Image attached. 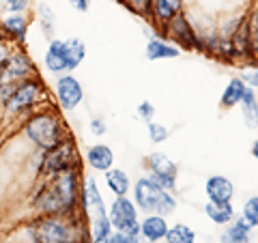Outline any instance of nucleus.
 <instances>
[{"instance_id":"e433bc0d","label":"nucleus","mask_w":258,"mask_h":243,"mask_svg":"<svg viewBox=\"0 0 258 243\" xmlns=\"http://www.w3.org/2000/svg\"><path fill=\"white\" fill-rule=\"evenodd\" d=\"M88 129H91V134H93V136H97V138H99V136H103V134L108 132V127H106V120H103V118H99V116L91 120V125H88Z\"/></svg>"},{"instance_id":"dca6fc26","label":"nucleus","mask_w":258,"mask_h":243,"mask_svg":"<svg viewBox=\"0 0 258 243\" xmlns=\"http://www.w3.org/2000/svg\"><path fill=\"white\" fill-rule=\"evenodd\" d=\"M205 194L209 202H232V198H235V185L222 174H213L205 183Z\"/></svg>"},{"instance_id":"f8f14e48","label":"nucleus","mask_w":258,"mask_h":243,"mask_svg":"<svg viewBox=\"0 0 258 243\" xmlns=\"http://www.w3.org/2000/svg\"><path fill=\"white\" fill-rule=\"evenodd\" d=\"M43 65H45V69L54 76L71 74L69 63H67V43H64V39H58V37L50 39L45 56H43Z\"/></svg>"},{"instance_id":"423d86ee","label":"nucleus","mask_w":258,"mask_h":243,"mask_svg":"<svg viewBox=\"0 0 258 243\" xmlns=\"http://www.w3.org/2000/svg\"><path fill=\"white\" fill-rule=\"evenodd\" d=\"M78 168H80V151L71 136L50 151H39L37 174L41 179L56 176L60 172H67V170H78Z\"/></svg>"},{"instance_id":"58836bf2","label":"nucleus","mask_w":258,"mask_h":243,"mask_svg":"<svg viewBox=\"0 0 258 243\" xmlns=\"http://www.w3.org/2000/svg\"><path fill=\"white\" fill-rule=\"evenodd\" d=\"M71 5V9H76L78 13H86L88 7H91V0H67Z\"/></svg>"},{"instance_id":"f257e3e1","label":"nucleus","mask_w":258,"mask_h":243,"mask_svg":"<svg viewBox=\"0 0 258 243\" xmlns=\"http://www.w3.org/2000/svg\"><path fill=\"white\" fill-rule=\"evenodd\" d=\"M82 179L80 168L47 176L32 196V209L39 215H76L82 213Z\"/></svg>"},{"instance_id":"4c0bfd02","label":"nucleus","mask_w":258,"mask_h":243,"mask_svg":"<svg viewBox=\"0 0 258 243\" xmlns=\"http://www.w3.org/2000/svg\"><path fill=\"white\" fill-rule=\"evenodd\" d=\"M11 47H9V39H3V41H0V69H3V65L7 63V58H9V56H11Z\"/></svg>"},{"instance_id":"f704fd0d","label":"nucleus","mask_w":258,"mask_h":243,"mask_svg":"<svg viewBox=\"0 0 258 243\" xmlns=\"http://www.w3.org/2000/svg\"><path fill=\"white\" fill-rule=\"evenodd\" d=\"M9 13H26L30 7V0H3Z\"/></svg>"},{"instance_id":"6e6552de","label":"nucleus","mask_w":258,"mask_h":243,"mask_svg":"<svg viewBox=\"0 0 258 243\" xmlns=\"http://www.w3.org/2000/svg\"><path fill=\"white\" fill-rule=\"evenodd\" d=\"M164 35L170 37V41L179 47V50H189V52H203V37L196 32V28L191 26L189 18L183 11L161 30Z\"/></svg>"},{"instance_id":"2f4dec72","label":"nucleus","mask_w":258,"mask_h":243,"mask_svg":"<svg viewBox=\"0 0 258 243\" xmlns=\"http://www.w3.org/2000/svg\"><path fill=\"white\" fill-rule=\"evenodd\" d=\"M147 132H149V138H151L153 144H161V142L168 140V129L161 123H155V120L147 123Z\"/></svg>"},{"instance_id":"cd10ccee","label":"nucleus","mask_w":258,"mask_h":243,"mask_svg":"<svg viewBox=\"0 0 258 243\" xmlns=\"http://www.w3.org/2000/svg\"><path fill=\"white\" fill-rule=\"evenodd\" d=\"M166 243H196V232H194L187 224H174L168 228Z\"/></svg>"},{"instance_id":"9b49d317","label":"nucleus","mask_w":258,"mask_h":243,"mask_svg":"<svg viewBox=\"0 0 258 243\" xmlns=\"http://www.w3.org/2000/svg\"><path fill=\"white\" fill-rule=\"evenodd\" d=\"M82 213L86 215V220L99 215H108V205L101 196V190L93 176H86L82 181Z\"/></svg>"},{"instance_id":"9d476101","label":"nucleus","mask_w":258,"mask_h":243,"mask_svg":"<svg viewBox=\"0 0 258 243\" xmlns=\"http://www.w3.org/2000/svg\"><path fill=\"white\" fill-rule=\"evenodd\" d=\"M54 95H56V106H58V110L71 112L84 101V86L76 76L62 74L56 78Z\"/></svg>"},{"instance_id":"393cba45","label":"nucleus","mask_w":258,"mask_h":243,"mask_svg":"<svg viewBox=\"0 0 258 243\" xmlns=\"http://www.w3.org/2000/svg\"><path fill=\"white\" fill-rule=\"evenodd\" d=\"M112 232H114V228H112V222L108 215H99V217L88 220V237H91V243H106Z\"/></svg>"},{"instance_id":"1a4fd4ad","label":"nucleus","mask_w":258,"mask_h":243,"mask_svg":"<svg viewBox=\"0 0 258 243\" xmlns=\"http://www.w3.org/2000/svg\"><path fill=\"white\" fill-rule=\"evenodd\" d=\"M35 76H37V71H35V65H32L30 56L24 50H20V47H15L11 56L7 58V63L3 65V69H0V88L20 84L24 80L35 78Z\"/></svg>"},{"instance_id":"7ed1b4c3","label":"nucleus","mask_w":258,"mask_h":243,"mask_svg":"<svg viewBox=\"0 0 258 243\" xmlns=\"http://www.w3.org/2000/svg\"><path fill=\"white\" fill-rule=\"evenodd\" d=\"M22 134L39 151H50L69 138L67 127L54 110H37L28 114L22 125Z\"/></svg>"},{"instance_id":"f3484780","label":"nucleus","mask_w":258,"mask_h":243,"mask_svg":"<svg viewBox=\"0 0 258 243\" xmlns=\"http://www.w3.org/2000/svg\"><path fill=\"white\" fill-rule=\"evenodd\" d=\"M86 157V164L91 166L95 172H106L114 166V153L108 144H91L84 153Z\"/></svg>"},{"instance_id":"72a5a7b5","label":"nucleus","mask_w":258,"mask_h":243,"mask_svg":"<svg viewBox=\"0 0 258 243\" xmlns=\"http://www.w3.org/2000/svg\"><path fill=\"white\" fill-rule=\"evenodd\" d=\"M136 114H138V118L144 120V123H151L153 116H155V106H153L151 101H140L138 108H136Z\"/></svg>"},{"instance_id":"c9c22d12","label":"nucleus","mask_w":258,"mask_h":243,"mask_svg":"<svg viewBox=\"0 0 258 243\" xmlns=\"http://www.w3.org/2000/svg\"><path fill=\"white\" fill-rule=\"evenodd\" d=\"M106 243H140V234H125V232H112Z\"/></svg>"},{"instance_id":"5701e85b","label":"nucleus","mask_w":258,"mask_h":243,"mask_svg":"<svg viewBox=\"0 0 258 243\" xmlns=\"http://www.w3.org/2000/svg\"><path fill=\"white\" fill-rule=\"evenodd\" d=\"M144 164L149 168V174H172V176L179 174V166L161 151H153L151 155H147Z\"/></svg>"},{"instance_id":"ea45409f","label":"nucleus","mask_w":258,"mask_h":243,"mask_svg":"<svg viewBox=\"0 0 258 243\" xmlns=\"http://www.w3.org/2000/svg\"><path fill=\"white\" fill-rule=\"evenodd\" d=\"M252 155H254V159L258 161V140H254V144H252Z\"/></svg>"},{"instance_id":"473e14b6","label":"nucleus","mask_w":258,"mask_h":243,"mask_svg":"<svg viewBox=\"0 0 258 243\" xmlns=\"http://www.w3.org/2000/svg\"><path fill=\"white\" fill-rule=\"evenodd\" d=\"M151 176V181L155 183V185H159L161 190H166V192H176V176H172V174H149Z\"/></svg>"},{"instance_id":"7c9ffc66","label":"nucleus","mask_w":258,"mask_h":243,"mask_svg":"<svg viewBox=\"0 0 258 243\" xmlns=\"http://www.w3.org/2000/svg\"><path fill=\"white\" fill-rule=\"evenodd\" d=\"M241 80L249 86L254 88V91H258V60H252L247 63L243 69H241Z\"/></svg>"},{"instance_id":"a19ab883","label":"nucleus","mask_w":258,"mask_h":243,"mask_svg":"<svg viewBox=\"0 0 258 243\" xmlns=\"http://www.w3.org/2000/svg\"><path fill=\"white\" fill-rule=\"evenodd\" d=\"M3 39H5V35H3V30H0V41H3Z\"/></svg>"},{"instance_id":"c85d7f7f","label":"nucleus","mask_w":258,"mask_h":243,"mask_svg":"<svg viewBox=\"0 0 258 243\" xmlns=\"http://www.w3.org/2000/svg\"><path fill=\"white\" fill-rule=\"evenodd\" d=\"M241 220H243L249 228H258V196H252L243 202V207H241Z\"/></svg>"},{"instance_id":"ddd939ff","label":"nucleus","mask_w":258,"mask_h":243,"mask_svg":"<svg viewBox=\"0 0 258 243\" xmlns=\"http://www.w3.org/2000/svg\"><path fill=\"white\" fill-rule=\"evenodd\" d=\"M181 11H183V0H153L149 20L161 32Z\"/></svg>"},{"instance_id":"aec40b11","label":"nucleus","mask_w":258,"mask_h":243,"mask_svg":"<svg viewBox=\"0 0 258 243\" xmlns=\"http://www.w3.org/2000/svg\"><path fill=\"white\" fill-rule=\"evenodd\" d=\"M249 239H252V228L241 217H235L230 224H226L224 232L220 234V243H249Z\"/></svg>"},{"instance_id":"4be33fe9","label":"nucleus","mask_w":258,"mask_h":243,"mask_svg":"<svg viewBox=\"0 0 258 243\" xmlns=\"http://www.w3.org/2000/svg\"><path fill=\"white\" fill-rule=\"evenodd\" d=\"M205 215L217 226H226L237 217L232 202H207L205 205Z\"/></svg>"},{"instance_id":"6ab92c4d","label":"nucleus","mask_w":258,"mask_h":243,"mask_svg":"<svg viewBox=\"0 0 258 243\" xmlns=\"http://www.w3.org/2000/svg\"><path fill=\"white\" fill-rule=\"evenodd\" d=\"M103 181H106V188H108V192H110L114 198L129 196V190H132V181H129V176H127L125 170L112 166L110 170H106V172H103Z\"/></svg>"},{"instance_id":"79ce46f5","label":"nucleus","mask_w":258,"mask_h":243,"mask_svg":"<svg viewBox=\"0 0 258 243\" xmlns=\"http://www.w3.org/2000/svg\"><path fill=\"white\" fill-rule=\"evenodd\" d=\"M140 243H151V241H144V239H140Z\"/></svg>"},{"instance_id":"20e7f679","label":"nucleus","mask_w":258,"mask_h":243,"mask_svg":"<svg viewBox=\"0 0 258 243\" xmlns=\"http://www.w3.org/2000/svg\"><path fill=\"white\" fill-rule=\"evenodd\" d=\"M43 99H45V86L41 84L39 76L24 80L20 84L0 88V103H3L5 112L9 116L26 114V112L35 110L39 103H43Z\"/></svg>"},{"instance_id":"39448f33","label":"nucleus","mask_w":258,"mask_h":243,"mask_svg":"<svg viewBox=\"0 0 258 243\" xmlns=\"http://www.w3.org/2000/svg\"><path fill=\"white\" fill-rule=\"evenodd\" d=\"M132 198L136 207L147 215V213H157V215H172L176 209V198L172 192L161 190L159 185L151 181V176H140L138 181L132 185Z\"/></svg>"},{"instance_id":"a211bd4d","label":"nucleus","mask_w":258,"mask_h":243,"mask_svg":"<svg viewBox=\"0 0 258 243\" xmlns=\"http://www.w3.org/2000/svg\"><path fill=\"white\" fill-rule=\"evenodd\" d=\"M144 56H147V60H172V58H179L181 50L174 43L166 41V39L151 37L149 41H147V50H144Z\"/></svg>"},{"instance_id":"412c9836","label":"nucleus","mask_w":258,"mask_h":243,"mask_svg":"<svg viewBox=\"0 0 258 243\" xmlns=\"http://www.w3.org/2000/svg\"><path fill=\"white\" fill-rule=\"evenodd\" d=\"M245 88H247V84L241 80V76H232L228 80V84L224 86V93L220 97V106L224 110H230V108L239 106V101H241V97H243Z\"/></svg>"},{"instance_id":"c756f323","label":"nucleus","mask_w":258,"mask_h":243,"mask_svg":"<svg viewBox=\"0 0 258 243\" xmlns=\"http://www.w3.org/2000/svg\"><path fill=\"white\" fill-rule=\"evenodd\" d=\"M120 5L129 9L134 15H138V18H147L149 20V13H151V3L153 0H118Z\"/></svg>"},{"instance_id":"0eeeda50","label":"nucleus","mask_w":258,"mask_h":243,"mask_svg":"<svg viewBox=\"0 0 258 243\" xmlns=\"http://www.w3.org/2000/svg\"><path fill=\"white\" fill-rule=\"evenodd\" d=\"M108 217L112 222V228L125 234H140V209L136 207L134 198L120 196L114 198L108 207Z\"/></svg>"},{"instance_id":"f03ea898","label":"nucleus","mask_w":258,"mask_h":243,"mask_svg":"<svg viewBox=\"0 0 258 243\" xmlns=\"http://www.w3.org/2000/svg\"><path fill=\"white\" fill-rule=\"evenodd\" d=\"M30 243H91L88 220L76 215H39L28 224Z\"/></svg>"},{"instance_id":"4468645a","label":"nucleus","mask_w":258,"mask_h":243,"mask_svg":"<svg viewBox=\"0 0 258 243\" xmlns=\"http://www.w3.org/2000/svg\"><path fill=\"white\" fill-rule=\"evenodd\" d=\"M28 26L30 20L26 18V13H7L3 20H0V30L3 35L13 43H26L28 37Z\"/></svg>"},{"instance_id":"a878e982","label":"nucleus","mask_w":258,"mask_h":243,"mask_svg":"<svg viewBox=\"0 0 258 243\" xmlns=\"http://www.w3.org/2000/svg\"><path fill=\"white\" fill-rule=\"evenodd\" d=\"M67 43V63H69V71L78 69L80 65L84 63L86 58V43L78 37H71V39H64Z\"/></svg>"},{"instance_id":"b1692460","label":"nucleus","mask_w":258,"mask_h":243,"mask_svg":"<svg viewBox=\"0 0 258 243\" xmlns=\"http://www.w3.org/2000/svg\"><path fill=\"white\" fill-rule=\"evenodd\" d=\"M239 108H241V114H243L245 127L256 129L258 127V95L254 88H249V86L245 88V93L239 101Z\"/></svg>"},{"instance_id":"bb28decb","label":"nucleus","mask_w":258,"mask_h":243,"mask_svg":"<svg viewBox=\"0 0 258 243\" xmlns=\"http://www.w3.org/2000/svg\"><path fill=\"white\" fill-rule=\"evenodd\" d=\"M37 20L41 24V30L47 39H54V32H56V13L52 11L50 5L45 3H39L37 5Z\"/></svg>"},{"instance_id":"2eb2a0df","label":"nucleus","mask_w":258,"mask_h":243,"mask_svg":"<svg viewBox=\"0 0 258 243\" xmlns=\"http://www.w3.org/2000/svg\"><path fill=\"white\" fill-rule=\"evenodd\" d=\"M168 228L170 224L164 215H157V213H147L140 220V239L144 241H151V243H157V241H164Z\"/></svg>"}]
</instances>
